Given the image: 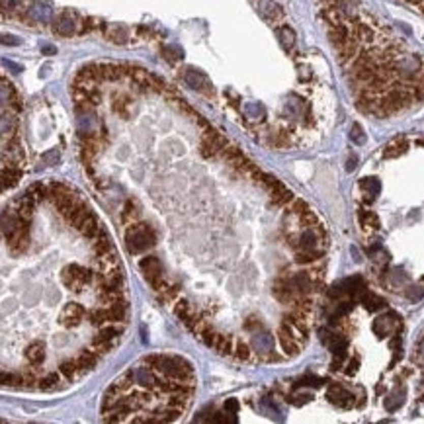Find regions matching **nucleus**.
<instances>
[{
    "label": "nucleus",
    "mask_w": 424,
    "mask_h": 424,
    "mask_svg": "<svg viewBox=\"0 0 424 424\" xmlns=\"http://www.w3.org/2000/svg\"><path fill=\"white\" fill-rule=\"evenodd\" d=\"M245 328H247V330H256V328H262V323H260V319H256V317H249L247 323H245Z\"/></svg>",
    "instance_id": "obj_50"
},
{
    "label": "nucleus",
    "mask_w": 424,
    "mask_h": 424,
    "mask_svg": "<svg viewBox=\"0 0 424 424\" xmlns=\"http://www.w3.org/2000/svg\"><path fill=\"white\" fill-rule=\"evenodd\" d=\"M362 188L366 192L372 194V198H375L379 194V180L377 178H364L362 180Z\"/></svg>",
    "instance_id": "obj_43"
},
{
    "label": "nucleus",
    "mask_w": 424,
    "mask_h": 424,
    "mask_svg": "<svg viewBox=\"0 0 424 424\" xmlns=\"http://www.w3.org/2000/svg\"><path fill=\"white\" fill-rule=\"evenodd\" d=\"M278 338H280V344H282V348H284V352H286L287 356H297L301 350V342H297L295 338L291 337V332L287 330L286 324H282L280 328H278Z\"/></svg>",
    "instance_id": "obj_13"
},
{
    "label": "nucleus",
    "mask_w": 424,
    "mask_h": 424,
    "mask_svg": "<svg viewBox=\"0 0 424 424\" xmlns=\"http://www.w3.org/2000/svg\"><path fill=\"white\" fill-rule=\"evenodd\" d=\"M122 217H124V221L125 223H133V221H135V219H137L139 217V209H137V203H135V201L133 200H129L127 201V203H125V207H124V215H122Z\"/></svg>",
    "instance_id": "obj_39"
},
{
    "label": "nucleus",
    "mask_w": 424,
    "mask_h": 424,
    "mask_svg": "<svg viewBox=\"0 0 424 424\" xmlns=\"http://www.w3.org/2000/svg\"><path fill=\"white\" fill-rule=\"evenodd\" d=\"M155 374L161 377H174V379H196L192 364L180 358V356H168V354H149L143 360Z\"/></svg>",
    "instance_id": "obj_1"
},
{
    "label": "nucleus",
    "mask_w": 424,
    "mask_h": 424,
    "mask_svg": "<svg viewBox=\"0 0 424 424\" xmlns=\"http://www.w3.org/2000/svg\"><path fill=\"white\" fill-rule=\"evenodd\" d=\"M233 346H235V342H233V338L227 337V335H223L221 337V340H219V344H217V352L221 354V356H231L233 354Z\"/></svg>",
    "instance_id": "obj_40"
},
{
    "label": "nucleus",
    "mask_w": 424,
    "mask_h": 424,
    "mask_svg": "<svg viewBox=\"0 0 424 424\" xmlns=\"http://www.w3.org/2000/svg\"><path fill=\"white\" fill-rule=\"evenodd\" d=\"M88 319L94 326H102L106 323H115L113 321V315L110 311V307H98V309H92L88 313Z\"/></svg>",
    "instance_id": "obj_22"
},
{
    "label": "nucleus",
    "mask_w": 424,
    "mask_h": 424,
    "mask_svg": "<svg viewBox=\"0 0 424 424\" xmlns=\"http://www.w3.org/2000/svg\"><path fill=\"white\" fill-rule=\"evenodd\" d=\"M131 372V377H133V383H137V385H141L143 389H153V387L157 385V374L150 370L149 366H139V368H133V370H129Z\"/></svg>",
    "instance_id": "obj_8"
},
{
    "label": "nucleus",
    "mask_w": 424,
    "mask_h": 424,
    "mask_svg": "<svg viewBox=\"0 0 424 424\" xmlns=\"http://www.w3.org/2000/svg\"><path fill=\"white\" fill-rule=\"evenodd\" d=\"M16 129V119L12 113H4L0 115V135L2 137H10Z\"/></svg>",
    "instance_id": "obj_35"
},
{
    "label": "nucleus",
    "mask_w": 424,
    "mask_h": 424,
    "mask_svg": "<svg viewBox=\"0 0 424 424\" xmlns=\"http://www.w3.org/2000/svg\"><path fill=\"white\" fill-rule=\"evenodd\" d=\"M342 295H346V291H344L342 284H335V286L328 289V297H332V299H340Z\"/></svg>",
    "instance_id": "obj_49"
},
{
    "label": "nucleus",
    "mask_w": 424,
    "mask_h": 424,
    "mask_svg": "<svg viewBox=\"0 0 424 424\" xmlns=\"http://www.w3.org/2000/svg\"><path fill=\"white\" fill-rule=\"evenodd\" d=\"M39 391H53V389H59L61 387V377L59 374L51 372V374L43 375L41 379H38V385H36Z\"/></svg>",
    "instance_id": "obj_30"
},
{
    "label": "nucleus",
    "mask_w": 424,
    "mask_h": 424,
    "mask_svg": "<svg viewBox=\"0 0 424 424\" xmlns=\"http://www.w3.org/2000/svg\"><path fill=\"white\" fill-rule=\"evenodd\" d=\"M84 317V309L78 303H67L61 311V323L65 326H78L82 323Z\"/></svg>",
    "instance_id": "obj_12"
},
{
    "label": "nucleus",
    "mask_w": 424,
    "mask_h": 424,
    "mask_svg": "<svg viewBox=\"0 0 424 424\" xmlns=\"http://www.w3.org/2000/svg\"><path fill=\"white\" fill-rule=\"evenodd\" d=\"M106 36H108V39H112L113 43H125L129 39V34L124 25H110Z\"/></svg>",
    "instance_id": "obj_36"
},
{
    "label": "nucleus",
    "mask_w": 424,
    "mask_h": 424,
    "mask_svg": "<svg viewBox=\"0 0 424 424\" xmlns=\"http://www.w3.org/2000/svg\"><path fill=\"white\" fill-rule=\"evenodd\" d=\"M233 352H235V356H237L238 360H250V356H252V352H250V346L247 344V342H243V340H238L237 344L233 346Z\"/></svg>",
    "instance_id": "obj_41"
},
{
    "label": "nucleus",
    "mask_w": 424,
    "mask_h": 424,
    "mask_svg": "<svg viewBox=\"0 0 424 424\" xmlns=\"http://www.w3.org/2000/svg\"><path fill=\"white\" fill-rule=\"evenodd\" d=\"M162 57H164L166 61H170V63L180 61V59H182V49H180V47H176V45L164 47V49H162Z\"/></svg>",
    "instance_id": "obj_42"
},
{
    "label": "nucleus",
    "mask_w": 424,
    "mask_h": 424,
    "mask_svg": "<svg viewBox=\"0 0 424 424\" xmlns=\"http://www.w3.org/2000/svg\"><path fill=\"white\" fill-rule=\"evenodd\" d=\"M328 348H330V352L335 354V356H338V358H344L346 356V350H348V340L342 337H337V335H332V338L328 340V344H326Z\"/></svg>",
    "instance_id": "obj_32"
},
{
    "label": "nucleus",
    "mask_w": 424,
    "mask_h": 424,
    "mask_svg": "<svg viewBox=\"0 0 424 424\" xmlns=\"http://www.w3.org/2000/svg\"><path fill=\"white\" fill-rule=\"evenodd\" d=\"M358 364H360V360H358V358L350 360V362H348V368H346V374H348V375H354V374H356V372H358Z\"/></svg>",
    "instance_id": "obj_53"
},
{
    "label": "nucleus",
    "mask_w": 424,
    "mask_h": 424,
    "mask_svg": "<svg viewBox=\"0 0 424 424\" xmlns=\"http://www.w3.org/2000/svg\"><path fill=\"white\" fill-rule=\"evenodd\" d=\"M0 43L2 45H20V39L14 38V36H8V34H2L0 36Z\"/></svg>",
    "instance_id": "obj_52"
},
{
    "label": "nucleus",
    "mask_w": 424,
    "mask_h": 424,
    "mask_svg": "<svg viewBox=\"0 0 424 424\" xmlns=\"http://www.w3.org/2000/svg\"><path fill=\"white\" fill-rule=\"evenodd\" d=\"M356 162H358V159H356V157H350V161H348V166H346V170H354V168H356Z\"/></svg>",
    "instance_id": "obj_56"
},
{
    "label": "nucleus",
    "mask_w": 424,
    "mask_h": 424,
    "mask_svg": "<svg viewBox=\"0 0 424 424\" xmlns=\"http://www.w3.org/2000/svg\"><path fill=\"white\" fill-rule=\"evenodd\" d=\"M342 287H344L346 293H350L352 297L358 299L364 291H366V282H364L360 276H354V278H350V280H344V282H342Z\"/></svg>",
    "instance_id": "obj_24"
},
{
    "label": "nucleus",
    "mask_w": 424,
    "mask_h": 424,
    "mask_svg": "<svg viewBox=\"0 0 424 424\" xmlns=\"http://www.w3.org/2000/svg\"><path fill=\"white\" fill-rule=\"evenodd\" d=\"M75 229L78 231V233H80V235H82V237L94 238L96 235H98V233H100L102 229H104V227L98 223V219H96V215H94V213H88L86 217H84L80 223L76 225Z\"/></svg>",
    "instance_id": "obj_15"
},
{
    "label": "nucleus",
    "mask_w": 424,
    "mask_h": 424,
    "mask_svg": "<svg viewBox=\"0 0 424 424\" xmlns=\"http://www.w3.org/2000/svg\"><path fill=\"white\" fill-rule=\"evenodd\" d=\"M407 149H409V143H407L405 137L393 139L385 147V150H383V159H395V157H399L403 153H407Z\"/></svg>",
    "instance_id": "obj_23"
},
{
    "label": "nucleus",
    "mask_w": 424,
    "mask_h": 424,
    "mask_svg": "<svg viewBox=\"0 0 424 424\" xmlns=\"http://www.w3.org/2000/svg\"><path fill=\"white\" fill-rule=\"evenodd\" d=\"M6 240H8V249L12 250L14 254H22V252H25L27 247H29V227H27V221H25V219H20L18 227L6 237Z\"/></svg>",
    "instance_id": "obj_5"
},
{
    "label": "nucleus",
    "mask_w": 424,
    "mask_h": 424,
    "mask_svg": "<svg viewBox=\"0 0 424 424\" xmlns=\"http://www.w3.org/2000/svg\"><path fill=\"white\" fill-rule=\"evenodd\" d=\"M129 106H131V98H127L125 94H119V96L113 98V112H117L119 115H124V117H127Z\"/></svg>",
    "instance_id": "obj_38"
},
{
    "label": "nucleus",
    "mask_w": 424,
    "mask_h": 424,
    "mask_svg": "<svg viewBox=\"0 0 424 424\" xmlns=\"http://www.w3.org/2000/svg\"><path fill=\"white\" fill-rule=\"evenodd\" d=\"M98 358H100V356H98L94 350H82L75 360H76V364H78V370H80L82 374H86V372H90V370H94V368H96Z\"/></svg>",
    "instance_id": "obj_18"
},
{
    "label": "nucleus",
    "mask_w": 424,
    "mask_h": 424,
    "mask_svg": "<svg viewBox=\"0 0 424 424\" xmlns=\"http://www.w3.org/2000/svg\"><path fill=\"white\" fill-rule=\"evenodd\" d=\"M326 399L330 401L332 405H337V407H342V409H350V407H354V395H352L350 391H346L344 387H340V385L330 387V389H328V393H326Z\"/></svg>",
    "instance_id": "obj_10"
},
{
    "label": "nucleus",
    "mask_w": 424,
    "mask_h": 424,
    "mask_svg": "<svg viewBox=\"0 0 424 424\" xmlns=\"http://www.w3.org/2000/svg\"><path fill=\"white\" fill-rule=\"evenodd\" d=\"M358 299L362 301V305L368 309V311H379V309H385L387 301L383 299V297H379V295H375V293H372V291H364L362 295L358 297Z\"/></svg>",
    "instance_id": "obj_20"
},
{
    "label": "nucleus",
    "mask_w": 424,
    "mask_h": 424,
    "mask_svg": "<svg viewBox=\"0 0 424 424\" xmlns=\"http://www.w3.org/2000/svg\"><path fill=\"white\" fill-rule=\"evenodd\" d=\"M278 38H280V43H282V47L286 51L291 49L293 43H295V34H293V29L287 27V25H284V27L278 29Z\"/></svg>",
    "instance_id": "obj_34"
},
{
    "label": "nucleus",
    "mask_w": 424,
    "mask_h": 424,
    "mask_svg": "<svg viewBox=\"0 0 424 424\" xmlns=\"http://www.w3.org/2000/svg\"><path fill=\"white\" fill-rule=\"evenodd\" d=\"M22 178V170L14 168V166H6L2 172H0V192L8 190V188L16 186Z\"/></svg>",
    "instance_id": "obj_19"
},
{
    "label": "nucleus",
    "mask_w": 424,
    "mask_h": 424,
    "mask_svg": "<svg viewBox=\"0 0 424 424\" xmlns=\"http://www.w3.org/2000/svg\"><path fill=\"white\" fill-rule=\"evenodd\" d=\"M272 293H274V297L278 301H282V303H293V299L297 297L295 293H293V289L289 287V284H287V280H278L274 284V289H272Z\"/></svg>",
    "instance_id": "obj_17"
},
{
    "label": "nucleus",
    "mask_w": 424,
    "mask_h": 424,
    "mask_svg": "<svg viewBox=\"0 0 424 424\" xmlns=\"http://www.w3.org/2000/svg\"><path fill=\"white\" fill-rule=\"evenodd\" d=\"M321 256H323V252L319 249H301V250H297V254H295V262L313 264V262H317Z\"/></svg>",
    "instance_id": "obj_31"
},
{
    "label": "nucleus",
    "mask_w": 424,
    "mask_h": 424,
    "mask_svg": "<svg viewBox=\"0 0 424 424\" xmlns=\"http://www.w3.org/2000/svg\"><path fill=\"white\" fill-rule=\"evenodd\" d=\"M92 280H94V272L90 268L78 266V264H69L63 270V284L69 287V289H73V291H80Z\"/></svg>",
    "instance_id": "obj_3"
},
{
    "label": "nucleus",
    "mask_w": 424,
    "mask_h": 424,
    "mask_svg": "<svg viewBox=\"0 0 424 424\" xmlns=\"http://www.w3.org/2000/svg\"><path fill=\"white\" fill-rule=\"evenodd\" d=\"M350 137H352V141H356L358 145H362L364 141H366V135H364V129L360 127L358 124L352 125V129H350Z\"/></svg>",
    "instance_id": "obj_47"
},
{
    "label": "nucleus",
    "mask_w": 424,
    "mask_h": 424,
    "mask_svg": "<svg viewBox=\"0 0 424 424\" xmlns=\"http://www.w3.org/2000/svg\"><path fill=\"white\" fill-rule=\"evenodd\" d=\"M18 223H20V217H18V213H0V231L8 237L10 233H12L14 229L18 227Z\"/></svg>",
    "instance_id": "obj_27"
},
{
    "label": "nucleus",
    "mask_w": 424,
    "mask_h": 424,
    "mask_svg": "<svg viewBox=\"0 0 424 424\" xmlns=\"http://www.w3.org/2000/svg\"><path fill=\"white\" fill-rule=\"evenodd\" d=\"M411 2H412V0H411Z\"/></svg>",
    "instance_id": "obj_57"
},
{
    "label": "nucleus",
    "mask_w": 424,
    "mask_h": 424,
    "mask_svg": "<svg viewBox=\"0 0 424 424\" xmlns=\"http://www.w3.org/2000/svg\"><path fill=\"white\" fill-rule=\"evenodd\" d=\"M260 10H262L264 16H266L268 20H272V22L280 20V18L284 16V12L280 10V6L274 4L272 0H262V2H260Z\"/></svg>",
    "instance_id": "obj_33"
},
{
    "label": "nucleus",
    "mask_w": 424,
    "mask_h": 424,
    "mask_svg": "<svg viewBox=\"0 0 424 424\" xmlns=\"http://www.w3.org/2000/svg\"><path fill=\"white\" fill-rule=\"evenodd\" d=\"M352 309H354V301H342V303H338L337 311L330 315V326H332V324H337L342 317H346Z\"/></svg>",
    "instance_id": "obj_37"
},
{
    "label": "nucleus",
    "mask_w": 424,
    "mask_h": 424,
    "mask_svg": "<svg viewBox=\"0 0 424 424\" xmlns=\"http://www.w3.org/2000/svg\"><path fill=\"white\" fill-rule=\"evenodd\" d=\"M59 374H61L65 379L73 381V379H76L78 375H82V372L78 370L76 360H63V362L59 364Z\"/></svg>",
    "instance_id": "obj_29"
},
{
    "label": "nucleus",
    "mask_w": 424,
    "mask_h": 424,
    "mask_svg": "<svg viewBox=\"0 0 424 424\" xmlns=\"http://www.w3.org/2000/svg\"><path fill=\"white\" fill-rule=\"evenodd\" d=\"M157 243V235L147 223H131L125 233V245L131 254H139Z\"/></svg>",
    "instance_id": "obj_2"
},
{
    "label": "nucleus",
    "mask_w": 424,
    "mask_h": 424,
    "mask_svg": "<svg viewBox=\"0 0 424 424\" xmlns=\"http://www.w3.org/2000/svg\"><path fill=\"white\" fill-rule=\"evenodd\" d=\"M237 411H238V401L227 399V403H225V412L227 414H237Z\"/></svg>",
    "instance_id": "obj_51"
},
{
    "label": "nucleus",
    "mask_w": 424,
    "mask_h": 424,
    "mask_svg": "<svg viewBox=\"0 0 424 424\" xmlns=\"http://www.w3.org/2000/svg\"><path fill=\"white\" fill-rule=\"evenodd\" d=\"M92 240H94L92 249H94V252H96V256H102V254H106V252L113 250V243H112V238L108 237L106 229H102L100 233L92 238Z\"/></svg>",
    "instance_id": "obj_21"
},
{
    "label": "nucleus",
    "mask_w": 424,
    "mask_h": 424,
    "mask_svg": "<svg viewBox=\"0 0 424 424\" xmlns=\"http://www.w3.org/2000/svg\"><path fill=\"white\" fill-rule=\"evenodd\" d=\"M401 317L399 315H395V313H387L385 317H379V319H375L374 323V332L377 335V337H387L397 324H399Z\"/></svg>",
    "instance_id": "obj_14"
},
{
    "label": "nucleus",
    "mask_w": 424,
    "mask_h": 424,
    "mask_svg": "<svg viewBox=\"0 0 424 424\" xmlns=\"http://www.w3.org/2000/svg\"><path fill=\"white\" fill-rule=\"evenodd\" d=\"M227 143L217 131H213V129H207V133H205V137H203V141H201V155L205 157V159H211V157H215L217 153H221V149H223V145Z\"/></svg>",
    "instance_id": "obj_7"
},
{
    "label": "nucleus",
    "mask_w": 424,
    "mask_h": 424,
    "mask_svg": "<svg viewBox=\"0 0 424 424\" xmlns=\"http://www.w3.org/2000/svg\"><path fill=\"white\" fill-rule=\"evenodd\" d=\"M403 397L405 395H401L399 399H397V395H391V397H387L385 399V409L389 412H393V411H397L401 405H403Z\"/></svg>",
    "instance_id": "obj_48"
},
{
    "label": "nucleus",
    "mask_w": 424,
    "mask_h": 424,
    "mask_svg": "<svg viewBox=\"0 0 424 424\" xmlns=\"http://www.w3.org/2000/svg\"><path fill=\"white\" fill-rule=\"evenodd\" d=\"M323 383H324V379H321V377H315V375H305V377H301L299 381L295 383V387H303V385L321 387Z\"/></svg>",
    "instance_id": "obj_44"
},
{
    "label": "nucleus",
    "mask_w": 424,
    "mask_h": 424,
    "mask_svg": "<svg viewBox=\"0 0 424 424\" xmlns=\"http://www.w3.org/2000/svg\"><path fill=\"white\" fill-rule=\"evenodd\" d=\"M53 29H55L59 36L69 38V36H75L76 34L78 22H76V18L71 12H63L61 16H57V20H55V24H53Z\"/></svg>",
    "instance_id": "obj_9"
},
{
    "label": "nucleus",
    "mask_w": 424,
    "mask_h": 424,
    "mask_svg": "<svg viewBox=\"0 0 424 424\" xmlns=\"http://www.w3.org/2000/svg\"><path fill=\"white\" fill-rule=\"evenodd\" d=\"M252 346L258 350L260 354H268V352H272L274 350V338L270 337L268 332H262V335H254L252 337Z\"/></svg>",
    "instance_id": "obj_26"
},
{
    "label": "nucleus",
    "mask_w": 424,
    "mask_h": 424,
    "mask_svg": "<svg viewBox=\"0 0 424 424\" xmlns=\"http://www.w3.org/2000/svg\"><path fill=\"white\" fill-rule=\"evenodd\" d=\"M0 4L4 10H14L18 6V0H0Z\"/></svg>",
    "instance_id": "obj_54"
},
{
    "label": "nucleus",
    "mask_w": 424,
    "mask_h": 424,
    "mask_svg": "<svg viewBox=\"0 0 424 424\" xmlns=\"http://www.w3.org/2000/svg\"><path fill=\"white\" fill-rule=\"evenodd\" d=\"M24 356L32 366H41V364L45 362V344L39 342V340L27 344L24 350Z\"/></svg>",
    "instance_id": "obj_16"
},
{
    "label": "nucleus",
    "mask_w": 424,
    "mask_h": 424,
    "mask_svg": "<svg viewBox=\"0 0 424 424\" xmlns=\"http://www.w3.org/2000/svg\"><path fill=\"white\" fill-rule=\"evenodd\" d=\"M270 194H272V201H274L276 205H286V203H289V201L293 200V194H291L282 182H280L276 188H272Z\"/></svg>",
    "instance_id": "obj_28"
},
{
    "label": "nucleus",
    "mask_w": 424,
    "mask_h": 424,
    "mask_svg": "<svg viewBox=\"0 0 424 424\" xmlns=\"http://www.w3.org/2000/svg\"><path fill=\"white\" fill-rule=\"evenodd\" d=\"M287 284L293 289L295 295H307V293H311L313 289V280L311 276H309V272H297V274H293L287 280Z\"/></svg>",
    "instance_id": "obj_11"
},
{
    "label": "nucleus",
    "mask_w": 424,
    "mask_h": 424,
    "mask_svg": "<svg viewBox=\"0 0 424 424\" xmlns=\"http://www.w3.org/2000/svg\"><path fill=\"white\" fill-rule=\"evenodd\" d=\"M174 311H176V315L180 317V321H184V323L190 326V324L194 323L198 317H196V311L192 309V305L188 303L186 299H180L178 303H176V307H174Z\"/></svg>",
    "instance_id": "obj_25"
},
{
    "label": "nucleus",
    "mask_w": 424,
    "mask_h": 424,
    "mask_svg": "<svg viewBox=\"0 0 424 424\" xmlns=\"http://www.w3.org/2000/svg\"><path fill=\"white\" fill-rule=\"evenodd\" d=\"M289 203H291V207H289V213H293V215H297V217H299L301 213H305L307 209H309V205H307V203H305L303 200H295V198H293V200L289 201Z\"/></svg>",
    "instance_id": "obj_46"
},
{
    "label": "nucleus",
    "mask_w": 424,
    "mask_h": 424,
    "mask_svg": "<svg viewBox=\"0 0 424 424\" xmlns=\"http://www.w3.org/2000/svg\"><path fill=\"white\" fill-rule=\"evenodd\" d=\"M184 80H186V84L190 88L198 90L201 94H207V96L211 94L213 96V86L209 84V78L203 75L201 71H198V69H188L184 73Z\"/></svg>",
    "instance_id": "obj_6"
},
{
    "label": "nucleus",
    "mask_w": 424,
    "mask_h": 424,
    "mask_svg": "<svg viewBox=\"0 0 424 424\" xmlns=\"http://www.w3.org/2000/svg\"><path fill=\"white\" fill-rule=\"evenodd\" d=\"M139 268H141V272L145 276V280H147L157 291L166 284L164 274H162V264L157 256H147V258H143V260L139 262Z\"/></svg>",
    "instance_id": "obj_4"
},
{
    "label": "nucleus",
    "mask_w": 424,
    "mask_h": 424,
    "mask_svg": "<svg viewBox=\"0 0 424 424\" xmlns=\"http://www.w3.org/2000/svg\"><path fill=\"white\" fill-rule=\"evenodd\" d=\"M299 221H301V225H305V227H317V225H319V217H317L311 209H307L305 213H301L299 215Z\"/></svg>",
    "instance_id": "obj_45"
},
{
    "label": "nucleus",
    "mask_w": 424,
    "mask_h": 424,
    "mask_svg": "<svg viewBox=\"0 0 424 424\" xmlns=\"http://www.w3.org/2000/svg\"><path fill=\"white\" fill-rule=\"evenodd\" d=\"M4 102H8V88L0 86V106H2Z\"/></svg>",
    "instance_id": "obj_55"
}]
</instances>
